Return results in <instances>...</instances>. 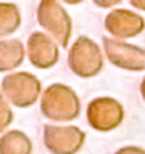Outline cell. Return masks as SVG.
<instances>
[{
    "label": "cell",
    "instance_id": "obj_10",
    "mask_svg": "<svg viewBox=\"0 0 145 154\" xmlns=\"http://www.w3.org/2000/svg\"><path fill=\"white\" fill-rule=\"evenodd\" d=\"M24 45L18 38L0 40V72L16 69L24 61Z\"/></svg>",
    "mask_w": 145,
    "mask_h": 154
},
{
    "label": "cell",
    "instance_id": "obj_5",
    "mask_svg": "<svg viewBox=\"0 0 145 154\" xmlns=\"http://www.w3.org/2000/svg\"><path fill=\"white\" fill-rule=\"evenodd\" d=\"M124 119V108L111 96H100L87 106V122L97 132H111Z\"/></svg>",
    "mask_w": 145,
    "mask_h": 154
},
{
    "label": "cell",
    "instance_id": "obj_7",
    "mask_svg": "<svg viewBox=\"0 0 145 154\" xmlns=\"http://www.w3.org/2000/svg\"><path fill=\"white\" fill-rule=\"evenodd\" d=\"M102 42L105 55L113 66L135 72L145 71V48L106 35L102 38Z\"/></svg>",
    "mask_w": 145,
    "mask_h": 154
},
{
    "label": "cell",
    "instance_id": "obj_11",
    "mask_svg": "<svg viewBox=\"0 0 145 154\" xmlns=\"http://www.w3.org/2000/svg\"><path fill=\"white\" fill-rule=\"evenodd\" d=\"M32 141L21 130H10L0 137V154H31Z\"/></svg>",
    "mask_w": 145,
    "mask_h": 154
},
{
    "label": "cell",
    "instance_id": "obj_3",
    "mask_svg": "<svg viewBox=\"0 0 145 154\" xmlns=\"http://www.w3.org/2000/svg\"><path fill=\"white\" fill-rule=\"evenodd\" d=\"M0 93L16 108H29L39 100L42 85L40 80L31 72H13L3 77Z\"/></svg>",
    "mask_w": 145,
    "mask_h": 154
},
{
    "label": "cell",
    "instance_id": "obj_4",
    "mask_svg": "<svg viewBox=\"0 0 145 154\" xmlns=\"http://www.w3.org/2000/svg\"><path fill=\"white\" fill-rule=\"evenodd\" d=\"M37 23L52 35V40L66 48L71 38L72 21L63 5L55 0H42L37 5Z\"/></svg>",
    "mask_w": 145,
    "mask_h": 154
},
{
    "label": "cell",
    "instance_id": "obj_1",
    "mask_svg": "<svg viewBox=\"0 0 145 154\" xmlns=\"http://www.w3.org/2000/svg\"><path fill=\"white\" fill-rule=\"evenodd\" d=\"M40 112L53 122H69L81 112V100L71 87L52 84L42 93Z\"/></svg>",
    "mask_w": 145,
    "mask_h": 154
},
{
    "label": "cell",
    "instance_id": "obj_2",
    "mask_svg": "<svg viewBox=\"0 0 145 154\" xmlns=\"http://www.w3.org/2000/svg\"><path fill=\"white\" fill-rule=\"evenodd\" d=\"M68 66L82 79L98 75L103 67V55L100 47L89 37H77L68 53Z\"/></svg>",
    "mask_w": 145,
    "mask_h": 154
},
{
    "label": "cell",
    "instance_id": "obj_8",
    "mask_svg": "<svg viewBox=\"0 0 145 154\" xmlns=\"http://www.w3.org/2000/svg\"><path fill=\"white\" fill-rule=\"evenodd\" d=\"M105 29L118 40L121 38H130L139 35L145 29V19L139 13L130 10L118 8L106 14L105 18Z\"/></svg>",
    "mask_w": 145,
    "mask_h": 154
},
{
    "label": "cell",
    "instance_id": "obj_17",
    "mask_svg": "<svg viewBox=\"0 0 145 154\" xmlns=\"http://www.w3.org/2000/svg\"><path fill=\"white\" fill-rule=\"evenodd\" d=\"M140 93H142V98L145 101V77L142 79V84H140Z\"/></svg>",
    "mask_w": 145,
    "mask_h": 154
},
{
    "label": "cell",
    "instance_id": "obj_9",
    "mask_svg": "<svg viewBox=\"0 0 145 154\" xmlns=\"http://www.w3.org/2000/svg\"><path fill=\"white\" fill-rule=\"evenodd\" d=\"M29 63L39 69L53 67L60 60L58 45L44 32H32L27 38Z\"/></svg>",
    "mask_w": 145,
    "mask_h": 154
},
{
    "label": "cell",
    "instance_id": "obj_13",
    "mask_svg": "<svg viewBox=\"0 0 145 154\" xmlns=\"http://www.w3.org/2000/svg\"><path fill=\"white\" fill-rule=\"evenodd\" d=\"M11 122H13V111L10 108L8 101L0 93V133H3Z\"/></svg>",
    "mask_w": 145,
    "mask_h": 154
},
{
    "label": "cell",
    "instance_id": "obj_15",
    "mask_svg": "<svg viewBox=\"0 0 145 154\" xmlns=\"http://www.w3.org/2000/svg\"><path fill=\"white\" fill-rule=\"evenodd\" d=\"M130 5L134 8H139V10H143L145 11V0H130Z\"/></svg>",
    "mask_w": 145,
    "mask_h": 154
},
{
    "label": "cell",
    "instance_id": "obj_12",
    "mask_svg": "<svg viewBox=\"0 0 145 154\" xmlns=\"http://www.w3.org/2000/svg\"><path fill=\"white\" fill-rule=\"evenodd\" d=\"M21 24V13L14 3H0V37H7Z\"/></svg>",
    "mask_w": 145,
    "mask_h": 154
},
{
    "label": "cell",
    "instance_id": "obj_16",
    "mask_svg": "<svg viewBox=\"0 0 145 154\" xmlns=\"http://www.w3.org/2000/svg\"><path fill=\"white\" fill-rule=\"evenodd\" d=\"M95 3L98 5V7H113V5H116V3H119V2H98V0H97Z\"/></svg>",
    "mask_w": 145,
    "mask_h": 154
},
{
    "label": "cell",
    "instance_id": "obj_14",
    "mask_svg": "<svg viewBox=\"0 0 145 154\" xmlns=\"http://www.w3.org/2000/svg\"><path fill=\"white\" fill-rule=\"evenodd\" d=\"M114 154H145V149L139 146H124V148H119Z\"/></svg>",
    "mask_w": 145,
    "mask_h": 154
},
{
    "label": "cell",
    "instance_id": "obj_6",
    "mask_svg": "<svg viewBox=\"0 0 145 154\" xmlns=\"http://www.w3.org/2000/svg\"><path fill=\"white\" fill-rule=\"evenodd\" d=\"M85 141V132L76 125H44V144L52 154H76Z\"/></svg>",
    "mask_w": 145,
    "mask_h": 154
}]
</instances>
